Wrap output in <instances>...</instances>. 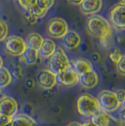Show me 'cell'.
<instances>
[{
    "mask_svg": "<svg viewBox=\"0 0 125 126\" xmlns=\"http://www.w3.org/2000/svg\"><path fill=\"white\" fill-rule=\"evenodd\" d=\"M11 121H12V118H11V117H8V116H5V115H2V114H0V126L7 125L8 123L11 122Z\"/></svg>",
    "mask_w": 125,
    "mask_h": 126,
    "instance_id": "cell-30",
    "label": "cell"
},
{
    "mask_svg": "<svg viewBox=\"0 0 125 126\" xmlns=\"http://www.w3.org/2000/svg\"><path fill=\"white\" fill-rule=\"evenodd\" d=\"M68 30V24L62 18L55 17L47 24V34L52 38L61 39Z\"/></svg>",
    "mask_w": 125,
    "mask_h": 126,
    "instance_id": "cell-6",
    "label": "cell"
},
{
    "mask_svg": "<svg viewBox=\"0 0 125 126\" xmlns=\"http://www.w3.org/2000/svg\"><path fill=\"white\" fill-rule=\"evenodd\" d=\"M120 121L121 122H124V107L123 106L120 109Z\"/></svg>",
    "mask_w": 125,
    "mask_h": 126,
    "instance_id": "cell-31",
    "label": "cell"
},
{
    "mask_svg": "<svg viewBox=\"0 0 125 126\" xmlns=\"http://www.w3.org/2000/svg\"><path fill=\"white\" fill-rule=\"evenodd\" d=\"M71 66L69 58L65 52L61 48H57L52 56L48 58L47 62V70L50 71L55 75L63 72Z\"/></svg>",
    "mask_w": 125,
    "mask_h": 126,
    "instance_id": "cell-2",
    "label": "cell"
},
{
    "mask_svg": "<svg viewBox=\"0 0 125 126\" xmlns=\"http://www.w3.org/2000/svg\"><path fill=\"white\" fill-rule=\"evenodd\" d=\"M1 67H3V59L0 57V68H1Z\"/></svg>",
    "mask_w": 125,
    "mask_h": 126,
    "instance_id": "cell-37",
    "label": "cell"
},
{
    "mask_svg": "<svg viewBox=\"0 0 125 126\" xmlns=\"http://www.w3.org/2000/svg\"><path fill=\"white\" fill-rule=\"evenodd\" d=\"M9 32L8 26L4 21L0 20V42H3L7 39V35Z\"/></svg>",
    "mask_w": 125,
    "mask_h": 126,
    "instance_id": "cell-24",
    "label": "cell"
},
{
    "mask_svg": "<svg viewBox=\"0 0 125 126\" xmlns=\"http://www.w3.org/2000/svg\"><path fill=\"white\" fill-rule=\"evenodd\" d=\"M56 49H57L56 43L53 42L52 40L43 39L42 45H41L40 49L38 50V54L42 58H49L56 51Z\"/></svg>",
    "mask_w": 125,
    "mask_h": 126,
    "instance_id": "cell-15",
    "label": "cell"
},
{
    "mask_svg": "<svg viewBox=\"0 0 125 126\" xmlns=\"http://www.w3.org/2000/svg\"><path fill=\"white\" fill-rule=\"evenodd\" d=\"M55 4V0H36V5L45 11H48Z\"/></svg>",
    "mask_w": 125,
    "mask_h": 126,
    "instance_id": "cell-22",
    "label": "cell"
},
{
    "mask_svg": "<svg viewBox=\"0 0 125 126\" xmlns=\"http://www.w3.org/2000/svg\"><path fill=\"white\" fill-rule=\"evenodd\" d=\"M63 45L68 49H75L81 44L82 39L78 33L74 30H68L62 38Z\"/></svg>",
    "mask_w": 125,
    "mask_h": 126,
    "instance_id": "cell-13",
    "label": "cell"
},
{
    "mask_svg": "<svg viewBox=\"0 0 125 126\" xmlns=\"http://www.w3.org/2000/svg\"><path fill=\"white\" fill-rule=\"evenodd\" d=\"M71 67L73 69V71L78 74H84L86 73H89L93 71V65L89 60L86 58H77L74 59L73 61V65H71Z\"/></svg>",
    "mask_w": 125,
    "mask_h": 126,
    "instance_id": "cell-14",
    "label": "cell"
},
{
    "mask_svg": "<svg viewBox=\"0 0 125 126\" xmlns=\"http://www.w3.org/2000/svg\"><path fill=\"white\" fill-rule=\"evenodd\" d=\"M80 10L85 15H95L103 8V0H83Z\"/></svg>",
    "mask_w": 125,
    "mask_h": 126,
    "instance_id": "cell-11",
    "label": "cell"
},
{
    "mask_svg": "<svg viewBox=\"0 0 125 126\" xmlns=\"http://www.w3.org/2000/svg\"><path fill=\"white\" fill-rule=\"evenodd\" d=\"M28 11H29L31 14H33L36 18H38V19H39V18H42L43 16H45V14H46V12H47V11L43 10V9L40 8V7H38L37 5H35L34 7H32Z\"/></svg>",
    "mask_w": 125,
    "mask_h": 126,
    "instance_id": "cell-21",
    "label": "cell"
},
{
    "mask_svg": "<svg viewBox=\"0 0 125 126\" xmlns=\"http://www.w3.org/2000/svg\"><path fill=\"white\" fill-rule=\"evenodd\" d=\"M18 112V103L12 97H2L0 99V114L13 118Z\"/></svg>",
    "mask_w": 125,
    "mask_h": 126,
    "instance_id": "cell-10",
    "label": "cell"
},
{
    "mask_svg": "<svg viewBox=\"0 0 125 126\" xmlns=\"http://www.w3.org/2000/svg\"><path fill=\"white\" fill-rule=\"evenodd\" d=\"M56 78H57V84L60 85L62 87H66V88H71L78 83L79 75L70 66L63 72L57 74Z\"/></svg>",
    "mask_w": 125,
    "mask_h": 126,
    "instance_id": "cell-7",
    "label": "cell"
},
{
    "mask_svg": "<svg viewBox=\"0 0 125 126\" xmlns=\"http://www.w3.org/2000/svg\"><path fill=\"white\" fill-rule=\"evenodd\" d=\"M4 48L6 52L12 57H21L26 50V43L18 36H10L6 39Z\"/></svg>",
    "mask_w": 125,
    "mask_h": 126,
    "instance_id": "cell-5",
    "label": "cell"
},
{
    "mask_svg": "<svg viewBox=\"0 0 125 126\" xmlns=\"http://www.w3.org/2000/svg\"><path fill=\"white\" fill-rule=\"evenodd\" d=\"M121 57H122V54L120 53V51L119 49H114L109 55V58L111 59V61L113 63H115V64H117V63L120 61Z\"/></svg>",
    "mask_w": 125,
    "mask_h": 126,
    "instance_id": "cell-26",
    "label": "cell"
},
{
    "mask_svg": "<svg viewBox=\"0 0 125 126\" xmlns=\"http://www.w3.org/2000/svg\"><path fill=\"white\" fill-rule=\"evenodd\" d=\"M90 118V122L96 126H111L112 124V117L102 110L98 111Z\"/></svg>",
    "mask_w": 125,
    "mask_h": 126,
    "instance_id": "cell-16",
    "label": "cell"
},
{
    "mask_svg": "<svg viewBox=\"0 0 125 126\" xmlns=\"http://www.w3.org/2000/svg\"><path fill=\"white\" fill-rule=\"evenodd\" d=\"M67 126H83V124L80 123V122H77V121H73V122L68 123V125Z\"/></svg>",
    "mask_w": 125,
    "mask_h": 126,
    "instance_id": "cell-34",
    "label": "cell"
},
{
    "mask_svg": "<svg viewBox=\"0 0 125 126\" xmlns=\"http://www.w3.org/2000/svg\"><path fill=\"white\" fill-rule=\"evenodd\" d=\"M36 81L39 87L43 89H51L57 85L56 75L48 70L40 71L36 76Z\"/></svg>",
    "mask_w": 125,
    "mask_h": 126,
    "instance_id": "cell-8",
    "label": "cell"
},
{
    "mask_svg": "<svg viewBox=\"0 0 125 126\" xmlns=\"http://www.w3.org/2000/svg\"><path fill=\"white\" fill-rule=\"evenodd\" d=\"M15 79H22L24 76V72L20 65H14L12 67V75Z\"/></svg>",
    "mask_w": 125,
    "mask_h": 126,
    "instance_id": "cell-25",
    "label": "cell"
},
{
    "mask_svg": "<svg viewBox=\"0 0 125 126\" xmlns=\"http://www.w3.org/2000/svg\"><path fill=\"white\" fill-rule=\"evenodd\" d=\"M116 66H117L118 72H119L121 75H124L125 74V56L122 55V57H121V58L120 59V61L116 64Z\"/></svg>",
    "mask_w": 125,
    "mask_h": 126,
    "instance_id": "cell-27",
    "label": "cell"
},
{
    "mask_svg": "<svg viewBox=\"0 0 125 126\" xmlns=\"http://www.w3.org/2000/svg\"><path fill=\"white\" fill-rule=\"evenodd\" d=\"M26 85L27 86V88L31 89V88H33V85H34V82H33V80H32V79H28V80H27V81L26 82Z\"/></svg>",
    "mask_w": 125,
    "mask_h": 126,
    "instance_id": "cell-32",
    "label": "cell"
},
{
    "mask_svg": "<svg viewBox=\"0 0 125 126\" xmlns=\"http://www.w3.org/2000/svg\"><path fill=\"white\" fill-rule=\"evenodd\" d=\"M78 83H80L81 87L84 89H93L99 83V76H98L97 73L93 70L91 72L79 75Z\"/></svg>",
    "mask_w": 125,
    "mask_h": 126,
    "instance_id": "cell-12",
    "label": "cell"
},
{
    "mask_svg": "<svg viewBox=\"0 0 125 126\" xmlns=\"http://www.w3.org/2000/svg\"><path fill=\"white\" fill-rule=\"evenodd\" d=\"M36 121L26 114H16L12 118V126H36Z\"/></svg>",
    "mask_w": 125,
    "mask_h": 126,
    "instance_id": "cell-17",
    "label": "cell"
},
{
    "mask_svg": "<svg viewBox=\"0 0 125 126\" xmlns=\"http://www.w3.org/2000/svg\"><path fill=\"white\" fill-rule=\"evenodd\" d=\"M115 95H116V98L118 102L120 103V105H123L125 102V91L123 89H118L116 92H115Z\"/></svg>",
    "mask_w": 125,
    "mask_h": 126,
    "instance_id": "cell-29",
    "label": "cell"
},
{
    "mask_svg": "<svg viewBox=\"0 0 125 126\" xmlns=\"http://www.w3.org/2000/svg\"><path fill=\"white\" fill-rule=\"evenodd\" d=\"M97 102L99 105L100 110L105 113H112L120 108V103L118 102L115 92L110 90H102L98 93Z\"/></svg>",
    "mask_w": 125,
    "mask_h": 126,
    "instance_id": "cell-4",
    "label": "cell"
},
{
    "mask_svg": "<svg viewBox=\"0 0 125 126\" xmlns=\"http://www.w3.org/2000/svg\"><path fill=\"white\" fill-rule=\"evenodd\" d=\"M17 2L21 6V8L26 11H28L32 7L36 5V0H17Z\"/></svg>",
    "mask_w": 125,
    "mask_h": 126,
    "instance_id": "cell-23",
    "label": "cell"
},
{
    "mask_svg": "<svg viewBox=\"0 0 125 126\" xmlns=\"http://www.w3.org/2000/svg\"><path fill=\"white\" fill-rule=\"evenodd\" d=\"M23 58V61L27 64V65H33L37 62L38 58H39V54L38 51L35 49H32V48L26 47L25 52L23 53V55L21 56Z\"/></svg>",
    "mask_w": 125,
    "mask_h": 126,
    "instance_id": "cell-19",
    "label": "cell"
},
{
    "mask_svg": "<svg viewBox=\"0 0 125 126\" xmlns=\"http://www.w3.org/2000/svg\"><path fill=\"white\" fill-rule=\"evenodd\" d=\"M25 21H26V24L32 26V25H35L37 23L38 18H36L33 14H31L29 11H27L26 14H25Z\"/></svg>",
    "mask_w": 125,
    "mask_h": 126,
    "instance_id": "cell-28",
    "label": "cell"
},
{
    "mask_svg": "<svg viewBox=\"0 0 125 126\" xmlns=\"http://www.w3.org/2000/svg\"><path fill=\"white\" fill-rule=\"evenodd\" d=\"M42 42H43V38L42 36H41L40 34L35 33V32H32L30 33L27 39H26V47L32 48V49H35V50H39L41 45H42Z\"/></svg>",
    "mask_w": 125,
    "mask_h": 126,
    "instance_id": "cell-18",
    "label": "cell"
},
{
    "mask_svg": "<svg viewBox=\"0 0 125 126\" xmlns=\"http://www.w3.org/2000/svg\"><path fill=\"white\" fill-rule=\"evenodd\" d=\"M83 126H96L94 125L92 122H90V121H88V122H85V123H83Z\"/></svg>",
    "mask_w": 125,
    "mask_h": 126,
    "instance_id": "cell-35",
    "label": "cell"
},
{
    "mask_svg": "<svg viewBox=\"0 0 125 126\" xmlns=\"http://www.w3.org/2000/svg\"><path fill=\"white\" fill-rule=\"evenodd\" d=\"M12 76L11 72L5 67L0 68V89H5L11 83Z\"/></svg>",
    "mask_w": 125,
    "mask_h": 126,
    "instance_id": "cell-20",
    "label": "cell"
},
{
    "mask_svg": "<svg viewBox=\"0 0 125 126\" xmlns=\"http://www.w3.org/2000/svg\"><path fill=\"white\" fill-rule=\"evenodd\" d=\"M124 4H125V0H120V5L124 6Z\"/></svg>",
    "mask_w": 125,
    "mask_h": 126,
    "instance_id": "cell-38",
    "label": "cell"
},
{
    "mask_svg": "<svg viewBox=\"0 0 125 126\" xmlns=\"http://www.w3.org/2000/svg\"><path fill=\"white\" fill-rule=\"evenodd\" d=\"M92 57H93V59H94V60L96 61V60H98V58H99V55H98V54L96 53V54H93V56H92Z\"/></svg>",
    "mask_w": 125,
    "mask_h": 126,
    "instance_id": "cell-36",
    "label": "cell"
},
{
    "mask_svg": "<svg viewBox=\"0 0 125 126\" xmlns=\"http://www.w3.org/2000/svg\"><path fill=\"white\" fill-rule=\"evenodd\" d=\"M124 11L125 6L116 5L110 11V22L115 28L119 30H123L125 27L124 24Z\"/></svg>",
    "mask_w": 125,
    "mask_h": 126,
    "instance_id": "cell-9",
    "label": "cell"
},
{
    "mask_svg": "<svg viewBox=\"0 0 125 126\" xmlns=\"http://www.w3.org/2000/svg\"><path fill=\"white\" fill-rule=\"evenodd\" d=\"M76 108L78 113L83 117L89 118L100 111L97 99L90 94H83L77 99Z\"/></svg>",
    "mask_w": 125,
    "mask_h": 126,
    "instance_id": "cell-3",
    "label": "cell"
},
{
    "mask_svg": "<svg viewBox=\"0 0 125 126\" xmlns=\"http://www.w3.org/2000/svg\"><path fill=\"white\" fill-rule=\"evenodd\" d=\"M5 126H12V121H11V122L8 123V124H7V125H5Z\"/></svg>",
    "mask_w": 125,
    "mask_h": 126,
    "instance_id": "cell-39",
    "label": "cell"
},
{
    "mask_svg": "<svg viewBox=\"0 0 125 126\" xmlns=\"http://www.w3.org/2000/svg\"><path fill=\"white\" fill-rule=\"evenodd\" d=\"M87 29L93 37L100 40L110 38L112 29L109 22L100 15H92L87 22Z\"/></svg>",
    "mask_w": 125,
    "mask_h": 126,
    "instance_id": "cell-1",
    "label": "cell"
},
{
    "mask_svg": "<svg viewBox=\"0 0 125 126\" xmlns=\"http://www.w3.org/2000/svg\"><path fill=\"white\" fill-rule=\"evenodd\" d=\"M68 1L71 4H73V5H80L83 0H68Z\"/></svg>",
    "mask_w": 125,
    "mask_h": 126,
    "instance_id": "cell-33",
    "label": "cell"
}]
</instances>
